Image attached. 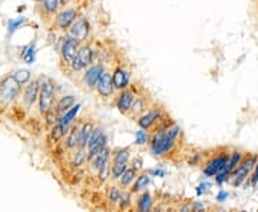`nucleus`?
Instances as JSON below:
<instances>
[{
  "mask_svg": "<svg viewBox=\"0 0 258 212\" xmlns=\"http://www.w3.org/2000/svg\"><path fill=\"white\" fill-rule=\"evenodd\" d=\"M257 159V154H245V157L241 160V163L234 169V172L231 174L230 184L234 188H238V186H241L245 182V179L251 175V172H253V169L256 166Z\"/></svg>",
  "mask_w": 258,
  "mask_h": 212,
  "instance_id": "nucleus-1",
  "label": "nucleus"
},
{
  "mask_svg": "<svg viewBox=\"0 0 258 212\" xmlns=\"http://www.w3.org/2000/svg\"><path fill=\"white\" fill-rule=\"evenodd\" d=\"M230 152L231 149L228 148H220L211 158L208 159L203 168V172L205 177H215L221 171L225 169L228 159H230Z\"/></svg>",
  "mask_w": 258,
  "mask_h": 212,
  "instance_id": "nucleus-2",
  "label": "nucleus"
},
{
  "mask_svg": "<svg viewBox=\"0 0 258 212\" xmlns=\"http://www.w3.org/2000/svg\"><path fill=\"white\" fill-rule=\"evenodd\" d=\"M39 82V109L43 115H46L53 107V99H55V83L51 78L42 76Z\"/></svg>",
  "mask_w": 258,
  "mask_h": 212,
  "instance_id": "nucleus-3",
  "label": "nucleus"
},
{
  "mask_svg": "<svg viewBox=\"0 0 258 212\" xmlns=\"http://www.w3.org/2000/svg\"><path fill=\"white\" fill-rule=\"evenodd\" d=\"M165 119V113L161 107H156V106H151L145 113H142L138 119H136V124L139 125V128L148 131V132H152L155 128Z\"/></svg>",
  "mask_w": 258,
  "mask_h": 212,
  "instance_id": "nucleus-4",
  "label": "nucleus"
},
{
  "mask_svg": "<svg viewBox=\"0 0 258 212\" xmlns=\"http://www.w3.org/2000/svg\"><path fill=\"white\" fill-rule=\"evenodd\" d=\"M93 48L89 45V43H83L80 45L79 51H77L76 57L74 59L72 65H71V69L74 72H82L85 69H88L92 63H93Z\"/></svg>",
  "mask_w": 258,
  "mask_h": 212,
  "instance_id": "nucleus-5",
  "label": "nucleus"
},
{
  "mask_svg": "<svg viewBox=\"0 0 258 212\" xmlns=\"http://www.w3.org/2000/svg\"><path fill=\"white\" fill-rule=\"evenodd\" d=\"M20 83L13 76H6L0 83V96L4 104L13 102L20 93Z\"/></svg>",
  "mask_w": 258,
  "mask_h": 212,
  "instance_id": "nucleus-6",
  "label": "nucleus"
},
{
  "mask_svg": "<svg viewBox=\"0 0 258 212\" xmlns=\"http://www.w3.org/2000/svg\"><path fill=\"white\" fill-rule=\"evenodd\" d=\"M79 48H80V42L76 40L72 35H66L63 37L62 46H60V54H62L63 63H66L68 66H71L72 62H74V59L76 57Z\"/></svg>",
  "mask_w": 258,
  "mask_h": 212,
  "instance_id": "nucleus-7",
  "label": "nucleus"
},
{
  "mask_svg": "<svg viewBox=\"0 0 258 212\" xmlns=\"http://www.w3.org/2000/svg\"><path fill=\"white\" fill-rule=\"evenodd\" d=\"M135 95H136L135 85H129L128 88H125L124 90H121L119 95L116 96V99H115V106L118 107V110H119L122 115L127 116L129 113L132 102H133V99H135Z\"/></svg>",
  "mask_w": 258,
  "mask_h": 212,
  "instance_id": "nucleus-8",
  "label": "nucleus"
},
{
  "mask_svg": "<svg viewBox=\"0 0 258 212\" xmlns=\"http://www.w3.org/2000/svg\"><path fill=\"white\" fill-rule=\"evenodd\" d=\"M103 71H105L103 63H92L88 69H85L82 82H83V85L86 86L88 90H95L96 89V85L99 82V78L103 73Z\"/></svg>",
  "mask_w": 258,
  "mask_h": 212,
  "instance_id": "nucleus-9",
  "label": "nucleus"
},
{
  "mask_svg": "<svg viewBox=\"0 0 258 212\" xmlns=\"http://www.w3.org/2000/svg\"><path fill=\"white\" fill-rule=\"evenodd\" d=\"M112 80H113V86L116 92L124 90L125 88H128L130 85V72L127 69L124 65H118L113 68L112 71Z\"/></svg>",
  "mask_w": 258,
  "mask_h": 212,
  "instance_id": "nucleus-10",
  "label": "nucleus"
},
{
  "mask_svg": "<svg viewBox=\"0 0 258 212\" xmlns=\"http://www.w3.org/2000/svg\"><path fill=\"white\" fill-rule=\"evenodd\" d=\"M89 32H91L89 22H88L86 18H83V16L77 18L76 20L74 22V25L69 29V35H72L80 43H85V42L88 40Z\"/></svg>",
  "mask_w": 258,
  "mask_h": 212,
  "instance_id": "nucleus-11",
  "label": "nucleus"
},
{
  "mask_svg": "<svg viewBox=\"0 0 258 212\" xmlns=\"http://www.w3.org/2000/svg\"><path fill=\"white\" fill-rule=\"evenodd\" d=\"M96 92L102 99H109L113 96L115 92V86H113V80H112V75L111 72H108L106 69L103 71V73L99 78V82L96 85Z\"/></svg>",
  "mask_w": 258,
  "mask_h": 212,
  "instance_id": "nucleus-12",
  "label": "nucleus"
},
{
  "mask_svg": "<svg viewBox=\"0 0 258 212\" xmlns=\"http://www.w3.org/2000/svg\"><path fill=\"white\" fill-rule=\"evenodd\" d=\"M151 104L148 102V96H145L144 93H138L135 95V99L132 102V106H130V110L127 116H129L130 119H138L142 113H145L149 107H151Z\"/></svg>",
  "mask_w": 258,
  "mask_h": 212,
  "instance_id": "nucleus-13",
  "label": "nucleus"
},
{
  "mask_svg": "<svg viewBox=\"0 0 258 212\" xmlns=\"http://www.w3.org/2000/svg\"><path fill=\"white\" fill-rule=\"evenodd\" d=\"M77 19V10L76 9H65L62 10L57 18H56V25L59 29L66 30L71 29V26L74 25V22Z\"/></svg>",
  "mask_w": 258,
  "mask_h": 212,
  "instance_id": "nucleus-14",
  "label": "nucleus"
},
{
  "mask_svg": "<svg viewBox=\"0 0 258 212\" xmlns=\"http://www.w3.org/2000/svg\"><path fill=\"white\" fill-rule=\"evenodd\" d=\"M80 107H82V105L80 104H77V105H74L69 110H66L60 118H59V126H60V129L65 132V135H66V132L69 131V128H71V125L74 124V121H75V118L77 116V113H79V110H80Z\"/></svg>",
  "mask_w": 258,
  "mask_h": 212,
  "instance_id": "nucleus-15",
  "label": "nucleus"
},
{
  "mask_svg": "<svg viewBox=\"0 0 258 212\" xmlns=\"http://www.w3.org/2000/svg\"><path fill=\"white\" fill-rule=\"evenodd\" d=\"M111 157H112V154H111L109 148L106 146V148L103 149L102 152H101L98 157H95V158L89 162V168H91V171L98 174L99 171H102L103 168H106L108 165H111V163H109Z\"/></svg>",
  "mask_w": 258,
  "mask_h": 212,
  "instance_id": "nucleus-16",
  "label": "nucleus"
},
{
  "mask_svg": "<svg viewBox=\"0 0 258 212\" xmlns=\"http://www.w3.org/2000/svg\"><path fill=\"white\" fill-rule=\"evenodd\" d=\"M39 92H40L39 82H37V80L30 82V83L25 88V93H23V99H25L26 105L27 106L33 105V104L39 99Z\"/></svg>",
  "mask_w": 258,
  "mask_h": 212,
  "instance_id": "nucleus-17",
  "label": "nucleus"
},
{
  "mask_svg": "<svg viewBox=\"0 0 258 212\" xmlns=\"http://www.w3.org/2000/svg\"><path fill=\"white\" fill-rule=\"evenodd\" d=\"M93 124L86 121L80 125V133H79V146L77 148H82V149H86V145H88V141H89V136L93 131Z\"/></svg>",
  "mask_w": 258,
  "mask_h": 212,
  "instance_id": "nucleus-18",
  "label": "nucleus"
},
{
  "mask_svg": "<svg viewBox=\"0 0 258 212\" xmlns=\"http://www.w3.org/2000/svg\"><path fill=\"white\" fill-rule=\"evenodd\" d=\"M79 133H80V126L74 125L72 128H69V131L66 132V148L68 149H77L79 146Z\"/></svg>",
  "mask_w": 258,
  "mask_h": 212,
  "instance_id": "nucleus-19",
  "label": "nucleus"
},
{
  "mask_svg": "<svg viewBox=\"0 0 258 212\" xmlns=\"http://www.w3.org/2000/svg\"><path fill=\"white\" fill-rule=\"evenodd\" d=\"M135 208L138 211H151L152 210V196H151V194L147 189L142 191V194L136 199Z\"/></svg>",
  "mask_w": 258,
  "mask_h": 212,
  "instance_id": "nucleus-20",
  "label": "nucleus"
},
{
  "mask_svg": "<svg viewBox=\"0 0 258 212\" xmlns=\"http://www.w3.org/2000/svg\"><path fill=\"white\" fill-rule=\"evenodd\" d=\"M149 179H151V178H149V172H142V174H139V175L136 177V179H135L132 188H130V191H132L133 194H139V192L145 191L147 186L149 185Z\"/></svg>",
  "mask_w": 258,
  "mask_h": 212,
  "instance_id": "nucleus-21",
  "label": "nucleus"
},
{
  "mask_svg": "<svg viewBox=\"0 0 258 212\" xmlns=\"http://www.w3.org/2000/svg\"><path fill=\"white\" fill-rule=\"evenodd\" d=\"M106 146H108V136L103 135L102 138H101V141H99L96 145H93L92 148L86 149V159H88V163L95 158V157H98Z\"/></svg>",
  "mask_w": 258,
  "mask_h": 212,
  "instance_id": "nucleus-22",
  "label": "nucleus"
},
{
  "mask_svg": "<svg viewBox=\"0 0 258 212\" xmlns=\"http://www.w3.org/2000/svg\"><path fill=\"white\" fill-rule=\"evenodd\" d=\"M245 157V152H242V151H240V149H231V152H230V159H228V163H227V166H225V169L232 174L234 172V169L241 163V160L244 159Z\"/></svg>",
  "mask_w": 258,
  "mask_h": 212,
  "instance_id": "nucleus-23",
  "label": "nucleus"
},
{
  "mask_svg": "<svg viewBox=\"0 0 258 212\" xmlns=\"http://www.w3.org/2000/svg\"><path fill=\"white\" fill-rule=\"evenodd\" d=\"M136 177H138V169H135L133 166H130V168L128 166V169L124 172V175L118 179L119 186L121 188H128L136 179Z\"/></svg>",
  "mask_w": 258,
  "mask_h": 212,
  "instance_id": "nucleus-24",
  "label": "nucleus"
},
{
  "mask_svg": "<svg viewBox=\"0 0 258 212\" xmlns=\"http://www.w3.org/2000/svg\"><path fill=\"white\" fill-rule=\"evenodd\" d=\"M121 186L119 185H112L108 191V202H109V207L111 208H118V202H119V198H121Z\"/></svg>",
  "mask_w": 258,
  "mask_h": 212,
  "instance_id": "nucleus-25",
  "label": "nucleus"
},
{
  "mask_svg": "<svg viewBox=\"0 0 258 212\" xmlns=\"http://www.w3.org/2000/svg\"><path fill=\"white\" fill-rule=\"evenodd\" d=\"M132 195H133V192L130 189L124 188V191L121 194V198H119V202H118V210L125 211V210H129L132 207Z\"/></svg>",
  "mask_w": 258,
  "mask_h": 212,
  "instance_id": "nucleus-26",
  "label": "nucleus"
},
{
  "mask_svg": "<svg viewBox=\"0 0 258 212\" xmlns=\"http://www.w3.org/2000/svg\"><path fill=\"white\" fill-rule=\"evenodd\" d=\"M74 105H75V96L68 95V96H63L59 99V102L56 104V110H57V113H65Z\"/></svg>",
  "mask_w": 258,
  "mask_h": 212,
  "instance_id": "nucleus-27",
  "label": "nucleus"
},
{
  "mask_svg": "<svg viewBox=\"0 0 258 212\" xmlns=\"http://www.w3.org/2000/svg\"><path fill=\"white\" fill-rule=\"evenodd\" d=\"M127 169H128V163L127 162H112V165H111V177H112V179H119Z\"/></svg>",
  "mask_w": 258,
  "mask_h": 212,
  "instance_id": "nucleus-28",
  "label": "nucleus"
},
{
  "mask_svg": "<svg viewBox=\"0 0 258 212\" xmlns=\"http://www.w3.org/2000/svg\"><path fill=\"white\" fill-rule=\"evenodd\" d=\"M130 159V151L129 148H118L112 152V162H127Z\"/></svg>",
  "mask_w": 258,
  "mask_h": 212,
  "instance_id": "nucleus-29",
  "label": "nucleus"
},
{
  "mask_svg": "<svg viewBox=\"0 0 258 212\" xmlns=\"http://www.w3.org/2000/svg\"><path fill=\"white\" fill-rule=\"evenodd\" d=\"M103 135H105V133H103V128H101V126H95L92 133H91V136H89L86 149H89V148H92L93 145H96V143L101 141V138H102Z\"/></svg>",
  "mask_w": 258,
  "mask_h": 212,
  "instance_id": "nucleus-30",
  "label": "nucleus"
},
{
  "mask_svg": "<svg viewBox=\"0 0 258 212\" xmlns=\"http://www.w3.org/2000/svg\"><path fill=\"white\" fill-rule=\"evenodd\" d=\"M149 142V135H148V131L145 132V129H139L135 132V143L136 145H145Z\"/></svg>",
  "mask_w": 258,
  "mask_h": 212,
  "instance_id": "nucleus-31",
  "label": "nucleus"
},
{
  "mask_svg": "<svg viewBox=\"0 0 258 212\" xmlns=\"http://www.w3.org/2000/svg\"><path fill=\"white\" fill-rule=\"evenodd\" d=\"M13 78L18 80L20 85H25V83H27L29 79H30V72L26 71V69H19V71H16V72L13 73Z\"/></svg>",
  "mask_w": 258,
  "mask_h": 212,
  "instance_id": "nucleus-32",
  "label": "nucleus"
},
{
  "mask_svg": "<svg viewBox=\"0 0 258 212\" xmlns=\"http://www.w3.org/2000/svg\"><path fill=\"white\" fill-rule=\"evenodd\" d=\"M42 1H43V9L51 15L57 12L59 4H60V0H42Z\"/></svg>",
  "mask_w": 258,
  "mask_h": 212,
  "instance_id": "nucleus-33",
  "label": "nucleus"
},
{
  "mask_svg": "<svg viewBox=\"0 0 258 212\" xmlns=\"http://www.w3.org/2000/svg\"><path fill=\"white\" fill-rule=\"evenodd\" d=\"M257 179H258V159H257V162H256V166H254L253 172H251V175L245 179V182H244L242 185L256 186V184H257Z\"/></svg>",
  "mask_w": 258,
  "mask_h": 212,
  "instance_id": "nucleus-34",
  "label": "nucleus"
},
{
  "mask_svg": "<svg viewBox=\"0 0 258 212\" xmlns=\"http://www.w3.org/2000/svg\"><path fill=\"white\" fill-rule=\"evenodd\" d=\"M23 22H25V18H18V19H12V20H9V23H7L9 32H15L16 29H19V27L23 25Z\"/></svg>",
  "mask_w": 258,
  "mask_h": 212,
  "instance_id": "nucleus-35",
  "label": "nucleus"
},
{
  "mask_svg": "<svg viewBox=\"0 0 258 212\" xmlns=\"http://www.w3.org/2000/svg\"><path fill=\"white\" fill-rule=\"evenodd\" d=\"M23 59L26 60V63H33V60H35V45H30V46L26 49L25 54H23Z\"/></svg>",
  "mask_w": 258,
  "mask_h": 212,
  "instance_id": "nucleus-36",
  "label": "nucleus"
},
{
  "mask_svg": "<svg viewBox=\"0 0 258 212\" xmlns=\"http://www.w3.org/2000/svg\"><path fill=\"white\" fill-rule=\"evenodd\" d=\"M211 184L209 182H204V184H201V185H198L197 186V194L201 196L203 194H205V192H208L209 191V188H211Z\"/></svg>",
  "mask_w": 258,
  "mask_h": 212,
  "instance_id": "nucleus-37",
  "label": "nucleus"
},
{
  "mask_svg": "<svg viewBox=\"0 0 258 212\" xmlns=\"http://www.w3.org/2000/svg\"><path fill=\"white\" fill-rule=\"evenodd\" d=\"M227 198H228V192H227V191H224V189H221V191L218 192V195H217V199H218L220 202L225 201Z\"/></svg>",
  "mask_w": 258,
  "mask_h": 212,
  "instance_id": "nucleus-38",
  "label": "nucleus"
},
{
  "mask_svg": "<svg viewBox=\"0 0 258 212\" xmlns=\"http://www.w3.org/2000/svg\"><path fill=\"white\" fill-rule=\"evenodd\" d=\"M191 205H192V211H204L205 210V205L203 202H194Z\"/></svg>",
  "mask_w": 258,
  "mask_h": 212,
  "instance_id": "nucleus-39",
  "label": "nucleus"
},
{
  "mask_svg": "<svg viewBox=\"0 0 258 212\" xmlns=\"http://www.w3.org/2000/svg\"><path fill=\"white\" fill-rule=\"evenodd\" d=\"M149 175H155V177H164L165 175V171H162V169H151L149 171Z\"/></svg>",
  "mask_w": 258,
  "mask_h": 212,
  "instance_id": "nucleus-40",
  "label": "nucleus"
},
{
  "mask_svg": "<svg viewBox=\"0 0 258 212\" xmlns=\"http://www.w3.org/2000/svg\"><path fill=\"white\" fill-rule=\"evenodd\" d=\"M133 168L139 171V169L142 168V159H141V158H135V159H133Z\"/></svg>",
  "mask_w": 258,
  "mask_h": 212,
  "instance_id": "nucleus-41",
  "label": "nucleus"
},
{
  "mask_svg": "<svg viewBox=\"0 0 258 212\" xmlns=\"http://www.w3.org/2000/svg\"><path fill=\"white\" fill-rule=\"evenodd\" d=\"M69 1H71V0H60V4H62V6H66Z\"/></svg>",
  "mask_w": 258,
  "mask_h": 212,
  "instance_id": "nucleus-42",
  "label": "nucleus"
},
{
  "mask_svg": "<svg viewBox=\"0 0 258 212\" xmlns=\"http://www.w3.org/2000/svg\"><path fill=\"white\" fill-rule=\"evenodd\" d=\"M256 188H258V179H257V184H256Z\"/></svg>",
  "mask_w": 258,
  "mask_h": 212,
  "instance_id": "nucleus-43",
  "label": "nucleus"
},
{
  "mask_svg": "<svg viewBox=\"0 0 258 212\" xmlns=\"http://www.w3.org/2000/svg\"><path fill=\"white\" fill-rule=\"evenodd\" d=\"M36 1H42V0H36Z\"/></svg>",
  "mask_w": 258,
  "mask_h": 212,
  "instance_id": "nucleus-44",
  "label": "nucleus"
}]
</instances>
